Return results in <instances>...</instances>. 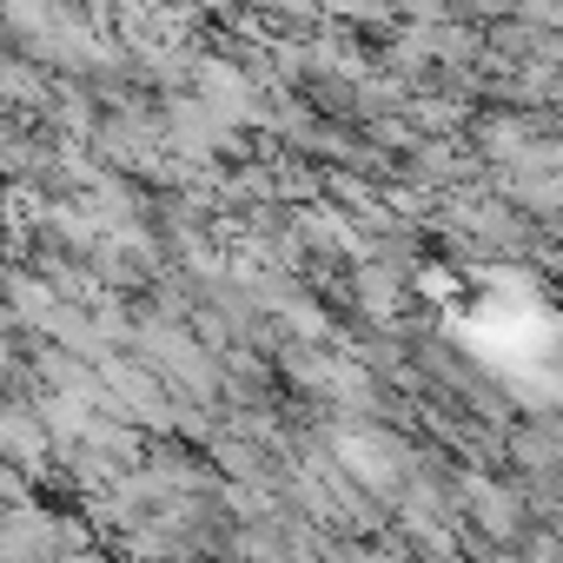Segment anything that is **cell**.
Returning <instances> with one entry per match:
<instances>
[{
    "label": "cell",
    "mask_w": 563,
    "mask_h": 563,
    "mask_svg": "<svg viewBox=\"0 0 563 563\" xmlns=\"http://www.w3.org/2000/svg\"><path fill=\"white\" fill-rule=\"evenodd\" d=\"M358 292H365V306H372L378 319H391V312H398V286H391V272H358Z\"/></svg>",
    "instance_id": "cell-1"
},
{
    "label": "cell",
    "mask_w": 563,
    "mask_h": 563,
    "mask_svg": "<svg viewBox=\"0 0 563 563\" xmlns=\"http://www.w3.org/2000/svg\"><path fill=\"white\" fill-rule=\"evenodd\" d=\"M398 8H405V14H438L444 0H398Z\"/></svg>",
    "instance_id": "cell-2"
},
{
    "label": "cell",
    "mask_w": 563,
    "mask_h": 563,
    "mask_svg": "<svg viewBox=\"0 0 563 563\" xmlns=\"http://www.w3.org/2000/svg\"><path fill=\"white\" fill-rule=\"evenodd\" d=\"M212 8H219V0H212Z\"/></svg>",
    "instance_id": "cell-3"
}]
</instances>
